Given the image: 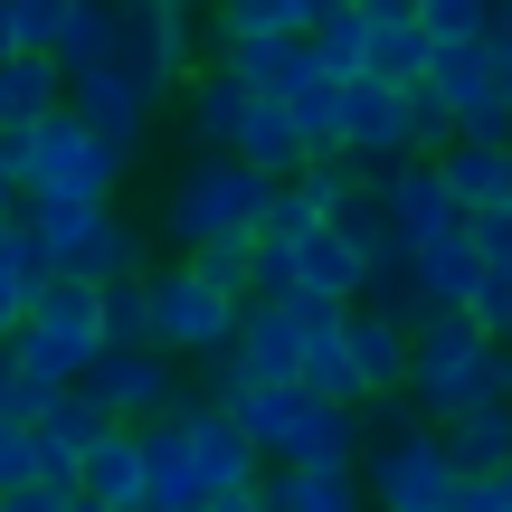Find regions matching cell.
<instances>
[{
  "label": "cell",
  "mask_w": 512,
  "mask_h": 512,
  "mask_svg": "<svg viewBox=\"0 0 512 512\" xmlns=\"http://www.w3.org/2000/svg\"><path fill=\"white\" fill-rule=\"evenodd\" d=\"M266 209H275V181H266V171H247L238 152H190V162L171 171L162 209H152V238H162L171 256L247 247V238H266Z\"/></svg>",
  "instance_id": "cell-1"
},
{
  "label": "cell",
  "mask_w": 512,
  "mask_h": 512,
  "mask_svg": "<svg viewBox=\"0 0 512 512\" xmlns=\"http://www.w3.org/2000/svg\"><path fill=\"white\" fill-rule=\"evenodd\" d=\"M408 399L427 408V427L465 418L484 399H512V342L484 332L475 313H427L408 332Z\"/></svg>",
  "instance_id": "cell-2"
},
{
  "label": "cell",
  "mask_w": 512,
  "mask_h": 512,
  "mask_svg": "<svg viewBox=\"0 0 512 512\" xmlns=\"http://www.w3.org/2000/svg\"><path fill=\"white\" fill-rule=\"evenodd\" d=\"M228 418L266 465H361V408L313 399L304 380H247Z\"/></svg>",
  "instance_id": "cell-3"
},
{
  "label": "cell",
  "mask_w": 512,
  "mask_h": 512,
  "mask_svg": "<svg viewBox=\"0 0 512 512\" xmlns=\"http://www.w3.org/2000/svg\"><path fill=\"white\" fill-rule=\"evenodd\" d=\"M19 143V200L29 209H105L114 190H124V152L105 143V133H86L67 105L48 114V124H29V133H10Z\"/></svg>",
  "instance_id": "cell-4"
},
{
  "label": "cell",
  "mask_w": 512,
  "mask_h": 512,
  "mask_svg": "<svg viewBox=\"0 0 512 512\" xmlns=\"http://www.w3.org/2000/svg\"><path fill=\"white\" fill-rule=\"evenodd\" d=\"M29 209V200H19ZM38 247H48L57 285H124V275H152V228L124 219V209H29Z\"/></svg>",
  "instance_id": "cell-5"
},
{
  "label": "cell",
  "mask_w": 512,
  "mask_h": 512,
  "mask_svg": "<svg viewBox=\"0 0 512 512\" xmlns=\"http://www.w3.org/2000/svg\"><path fill=\"white\" fill-rule=\"evenodd\" d=\"M143 294H152V351H171V361H209V351L238 342V313H247V304H238L228 285H209L190 256L152 266Z\"/></svg>",
  "instance_id": "cell-6"
},
{
  "label": "cell",
  "mask_w": 512,
  "mask_h": 512,
  "mask_svg": "<svg viewBox=\"0 0 512 512\" xmlns=\"http://www.w3.org/2000/svg\"><path fill=\"white\" fill-rule=\"evenodd\" d=\"M0 351H10L29 380H48V389L86 380V361L105 351V304H95V285H48L29 304V323H19Z\"/></svg>",
  "instance_id": "cell-7"
},
{
  "label": "cell",
  "mask_w": 512,
  "mask_h": 512,
  "mask_svg": "<svg viewBox=\"0 0 512 512\" xmlns=\"http://www.w3.org/2000/svg\"><path fill=\"white\" fill-rule=\"evenodd\" d=\"M427 105L446 114V133H475V143H512V105L494 86V48L484 38H465V48H437L427 57Z\"/></svg>",
  "instance_id": "cell-8"
},
{
  "label": "cell",
  "mask_w": 512,
  "mask_h": 512,
  "mask_svg": "<svg viewBox=\"0 0 512 512\" xmlns=\"http://www.w3.org/2000/svg\"><path fill=\"white\" fill-rule=\"evenodd\" d=\"M76 389H86L114 427H152V418H171V408L190 399V389H181V361L152 351V342H143V351H95Z\"/></svg>",
  "instance_id": "cell-9"
},
{
  "label": "cell",
  "mask_w": 512,
  "mask_h": 512,
  "mask_svg": "<svg viewBox=\"0 0 512 512\" xmlns=\"http://www.w3.org/2000/svg\"><path fill=\"white\" fill-rule=\"evenodd\" d=\"M456 456H446V437L427 427V437L408 446H380V456H361V494L370 512H456Z\"/></svg>",
  "instance_id": "cell-10"
},
{
  "label": "cell",
  "mask_w": 512,
  "mask_h": 512,
  "mask_svg": "<svg viewBox=\"0 0 512 512\" xmlns=\"http://www.w3.org/2000/svg\"><path fill=\"white\" fill-rule=\"evenodd\" d=\"M124 67L171 105V95L190 86V67H200V19L162 10V0H124Z\"/></svg>",
  "instance_id": "cell-11"
},
{
  "label": "cell",
  "mask_w": 512,
  "mask_h": 512,
  "mask_svg": "<svg viewBox=\"0 0 512 512\" xmlns=\"http://www.w3.org/2000/svg\"><path fill=\"white\" fill-rule=\"evenodd\" d=\"M67 114L86 133H105L124 162H143V143H152V114H162V95L143 86L133 67H95V76H67Z\"/></svg>",
  "instance_id": "cell-12"
},
{
  "label": "cell",
  "mask_w": 512,
  "mask_h": 512,
  "mask_svg": "<svg viewBox=\"0 0 512 512\" xmlns=\"http://www.w3.org/2000/svg\"><path fill=\"white\" fill-rule=\"evenodd\" d=\"M380 209H389V238H399V256L418 247V238H437V228H456L465 209H456V190H446V171L427 162H399V171H380Z\"/></svg>",
  "instance_id": "cell-13"
},
{
  "label": "cell",
  "mask_w": 512,
  "mask_h": 512,
  "mask_svg": "<svg viewBox=\"0 0 512 512\" xmlns=\"http://www.w3.org/2000/svg\"><path fill=\"white\" fill-rule=\"evenodd\" d=\"M171 105H181V143H190V152H238V124H247L256 95H247L228 67H190V86L171 95Z\"/></svg>",
  "instance_id": "cell-14"
},
{
  "label": "cell",
  "mask_w": 512,
  "mask_h": 512,
  "mask_svg": "<svg viewBox=\"0 0 512 512\" xmlns=\"http://www.w3.org/2000/svg\"><path fill=\"white\" fill-rule=\"evenodd\" d=\"M228 351H238L247 380H294V370H304V294H285V304H247Z\"/></svg>",
  "instance_id": "cell-15"
},
{
  "label": "cell",
  "mask_w": 512,
  "mask_h": 512,
  "mask_svg": "<svg viewBox=\"0 0 512 512\" xmlns=\"http://www.w3.org/2000/svg\"><path fill=\"white\" fill-rule=\"evenodd\" d=\"M29 427H38V465H48V484H76V465H86V446L105 437L114 418H105V408H95L86 389L67 380V389H48V408H38Z\"/></svg>",
  "instance_id": "cell-16"
},
{
  "label": "cell",
  "mask_w": 512,
  "mask_h": 512,
  "mask_svg": "<svg viewBox=\"0 0 512 512\" xmlns=\"http://www.w3.org/2000/svg\"><path fill=\"white\" fill-rule=\"evenodd\" d=\"M48 285H57V275H48V247H38L29 209H0V342L29 323V304H38Z\"/></svg>",
  "instance_id": "cell-17"
},
{
  "label": "cell",
  "mask_w": 512,
  "mask_h": 512,
  "mask_svg": "<svg viewBox=\"0 0 512 512\" xmlns=\"http://www.w3.org/2000/svg\"><path fill=\"white\" fill-rule=\"evenodd\" d=\"M76 494L95 512H133L143 503V427H105V437L86 446V465H76Z\"/></svg>",
  "instance_id": "cell-18"
},
{
  "label": "cell",
  "mask_w": 512,
  "mask_h": 512,
  "mask_svg": "<svg viewBox=\"0 0 512 512\" xmlns=\"http://www.w3.org/2000/svg\"><path fill=\"white\" fill-rule=\"evenodd\" d=\"M256 494H266V512H370L361 465H275Z\"/></svg>",
  "instance_id": "cell-19"
},
{
  "label": "cell",
  "mask_w": 512,
  "mask_h": 512,
  "mask_svg": "<svg viewBox=\"0 0 512 512\" xmlns=\"http://www.w3.org/2000/svg\"><path fill=\"white\" fill-rule=\"evenodd\" d=\"M342 342H351V370H361V399L408 389V323H389V313L351 304V313H342Z\"/></svg>",
  "instance_id": "cell-20"
},
{
  "label": "cell",
  "mask_w": 512,
  "mask_h": 512,
  "mask_svg": "<svg viewBox=\"0 0 512 512\" xmlns=\"http://www.w3.org/2000/svg\"><path fill=\"white\" fill-rule=\"evenodd\" d=\"M238 162H247V171H266V181L285 190L294 171L313 162V143H304V124H294L275 95H256V105H247V124H238Z\"/></svg>",
  "instance_id": "cell-21"
},
{
  "label": "cell",
  "mask_w": 512,
  "mask_h": 512,
  "mask_svg": "<svg viewBox=\"0 0 512 512\" xmlns=\"http://www.w3.org/2000/svg\"><path fill=\"white\" fill-rule=\"evenodd\" d=\"M446 190H456V209H512V143H475V133H456V143L437 152Z\"/></svg>",
  "instance_id": "cell-22"
},
{
  "label": "cell",
  "mask_w": 512,
  "mask_h": 512,
  "mask_svg": "<svg viewBox=\"0 0 512 512\" xmlns=\"http://www.w3.org/2000/svg\"><path fill=\"white\" fill-rule=\"evenodd\" d=\"M294 285H304L313 304H361L370 266H361V247H351L342 228H313V238H294Z\"/></svg>",
  "instance_id": "cell-23"
},
{
  "label": "cell",
  "mask_w": 512,
  "mask_h": 512,
  "mask_svg": "<svg viewBox=\"0 0 512 512\" xmlns=\"http://www.w3.org/2000/svg\"><path fill=\"white\" fill-rule=\"evenodd\" d=\"M57 67H67V76L124 67V0H67V29H57Z\"/></svg>",
  "instance_id": "cell-24"
},
{
  "label": "cell",
  "mask_w": 512,
  "mask_h": 512,
  "mask_svg": "<svg viewBox=\"0 0 512 512\" xmlns=\"http://www.w3.org/2000/svg\"><path fill=\"white\" fill-rule=\"evenodd\" d=\"M256 38H313V10L304 0H209V57L256 48Z\"/></svg>",
  "instance_id": "cell-25"
},
{
  "label": "cell",
  "mask_w": 512,
  "mask_h": 512,
  "mask_svg": "<svg viewBox=\"0 0 512 512\" xmlns=\"http://www.w3.org/2000/svg\"><path fill=\"white\" fill-rule=\"evenodd\" d=\"M67 105V67L57 57H0V133H29Z\"/></svg>",
  "instance_id": "cell-26"
},
{
  "label": "cell",
  "mask_w": 512,
  "mask_h": 512,
  "mask_svg": "<svg viewBox=\"0 0 512 512\" xmlns=\"http://www.w3.org/2000/svg\"><path fill=\"white\" fill-rule=\"evenodd\" d=\"M437 437H446V456H456V475H503L512 465V399L465 408V418H446Z\"/></svg>",
  "instance_id": "cell-27"
},
{
  "label": "cell",
  "mask_w": 512,
  "mask_h": 512,
  "mask_svg": "<svg viewBox=\"0 0 512 512\" xmlns=\"http://www.w3.org/2000/svg\"><path fill=\"white\" fill-rule=\"evenodd\" d=\"M304 57H313V38H256V48H219L209 67H228L247 95H285L304 76Z\"/></svg>",
  "instance_id": "cell-28"
},
{
  "label": "cell",
  "mask_w": 512,
  "mask_h": 512,
  "mask_svg": "<svg viewBox=\"0 0 512 512\" xmlns=\"http://www.w3.org/2000/svg\"><path fill=\"white\" fill-rule=\"evenodd\" d=\"M332 228L361 247V266H399V238H389V209H380V171H370V181L332 209Z\"/></svg>",
  "instance_id": "cell-29"
},
{
  "label": "cell",
  "mask_w": 512,
  "mask_h": 512,
  "mask_svg": "<svg viewBox=\"0 0 512 512\" xmlns=\"http://www.w3.org/2000/svg\"><path fill=\"white\" fill-rule=\"evenodd\" d=\"M427 29L418 19H399V29H370V76H380V86H427Z\"/></svg>",
  "instance_id": "cell-30"
},
{
  "label": "cell",
  "mask_w": 512,
  "mask_h": 512,
  "mask_svg": "<svg viewBox=\"0 0 512 512\" xmlns=\"http://www.w3.org/2000/svg\"><path fill=\"white\" fill-rule=\"evenodd\" d=\"M95 304H105V351H143L152 342V294H143V275L95 285Z\"/></svg>",
  "instance_id": "cell-31"
},
{
  "label": "cell",
  "mask_w": 512,
  "mask_h": 512,
  "mask_svg": "<svg viewBox=\"0 0 512 512\" xmlns=\"http://www.w3.org/2000/svg\"><path fill=\"white\" fill-rule=\"evenodd\" d=\"M427 437V408L408 399V389H380V399H361V456H380V446H408Z\"/></svg>",
  "instance_id": "cell-32"
},
{
  "label": "cell",
  "mask_w": 512,
  "mask_h": 512,
  "mask_svg": "<svg viewBox=\"0 0 512 512\" xmlns=\"http://www.w3.org/2000/svg\"><path fill=\"white\" fill-rule=\"evenodd\" d=\"M313 57H323V67L342 76V86H351V76H370V19L342 0V10H332L323 29H313Z\"/></svg>",
  "instance_id": "cell-33"
},
{
  "label": "cell",
  "mask_w": 512,
  "mask_h": 512,
  "mask_svg": "<svg viewBox=\"0 0 512 512\" xmlns=\"http://www.w3.org/2000/svg\"><path fill=\"white\" fill-rule=\"evenodd\" d=\"M427 48H465V38H494V0H418Z\"/></svg>",
  "instance_id": "cell-34"
},
{
  "label": "cell",
  "mask_w": 512,
  "mask_h": 512,
  "mask_svg": "<svg viewBox=\"0 0 512 512\" xmlns=\"http://www.w3.org/2000/svg\"><path fill=\"white\" fill-rule=\"evenodd\" d=\"M29 484H48V465H38V427L0 408V503H10V494H29Z\"/></svg>",
  "instance_id": "cell-35"
},
{
  "label": "cell",
  "mask_w": 512,
  "mask_h": 512,
  "mask_svg": "<svg viewBox=\"0 0 512 512\" xmlns=\"http://www.w3.org/2000/svg\"><path fill=\"white\" fill-rule=\"evenodd\" d=\"M285 294H304L294 285V247L285 238H247V304H285Z\"/></svg>",
  "instance_id": "cell-36"
},
{
  "label": "cell",
  "mask_w": 512,
  "mask_h": 512,
  "mask_svg": "<svg viewBox=\"0 0 512 512\" xmlns=\"http://www.w3.org/2000/svg\"><path fill=\"white\" fill-rule=\"evenodd\" d=\"M19 57H57V29H67V0H10Z\"/></svg>",
  "instance_id": "cell-37"
},
{
  "label": "cell",
  "mask_w": 512,
  "mask_h": 512,
  "mask_svg": "<svg viewBox=\"0 0 512 512\" xmlns=\"http://www.w3.org/2000/svg\"><path fill=\"white\" fill-rule=\"evenodd\" d=\"M465 238H475L484 275H503V285H512V209H465Z\"/></svg>",
  "instance_id": "cell-38"
},
{
  "label": "cell",
  "mask_w": 512,
  "mask_h": 512,
  "mask_svg": "<svg viewBox=\"0 0 512 512\" xmlns=\"http://www.w3.org/2000/svg\"><path fill=\"white\" fill-rule=\"evenodd\" d=\"M190 266H200L209 285H228V294H238V304H247V247H200V256H190Z\"/></svg>",
  "instance_id": "cell-39"
},
{
  "label": "cell",
  "mask_w": 512,
  "mask_h": 512,
  "mask_svg": "<svg viewBox=\"0 0 512 512\" xmlns=\"http://www.w3.org/2000/svg\"><path fill=\"white\" fill-rule=\"evenodd\" d=\"M0 512H95V503L76 494V484H29V494H10Z\"/></svg>",
  "instance_id": "cell-40"
},
{
  "label": "cell",
  "mask_w": 512,
  "mask_h": 512,
  "mask_svg": "<svg viewBox=\"0 0 512 512\" xmlns=\"http://www.w3.org/2000/svg\"><path fill=\"white\" fill-rule=\"evenodd\" d=\"M484 48H494V86H503V105H512V19H494V38H484Z\"/></svg>",
  "instance_id": "cell-41"
},
{
  "label": "cell",
  "mask_w": 512,
  "mask_h": 512,
  "mask_svg": "<svg viewBox=\"0 0 512 512\" xmlns=\"http://www.w3.org/2000/svg\"><path fill=\"white\" fill-rule=\"evenodd\" d=\"M256 484H266V475H256ZM256 484H238V494H209L200 512H266V494H256Z\"/></svg>",
  "instance_id": "cell-42"
},
{
  "label": "cell",
  "mask_w": 512,
  "mask_h": 512,
  "mask_svg": "<svg viewBox=\"0 0 512 512\" xmlns=\"http://www.w3.org/2000/svg\"><path fill=\"white\" fill-rule=\"evenodd\" d=\"M0 209H19V143L0 133Z\"/></svg>",
  "instance_id": "cell-43"
},
{
  "label": "cell",
  "mask_w": 512,
  "mask_h": 512,
  "mask_svg": "<svg viewBox=\"0 0 512 512\" xmlns=\"http://www.w3.org/2000/svg\"><path fill=\"white\" fill-rule=\"evenodd\" d=\"M0 57H19V29H10V0H0Z\"/></svg>",
  "instance_id": "cell-44"
},
{
  "label": "cell",
  "mask_w": 512,
  "mask_h": 512,
  "mask_svg": "<svg viewBox=\"0 0 512 512\" xmlns=\"http://www.w3.org/2000/svg\"><path fill=\"white\" fill-rule=\"evenodd\" d=\"M304 10H313V29H323V19H332V10H342V0H304Z\"/></svg>",
  "instance_id": "cell-45"
},
{
  "label": "cell",
  "mask_w": 512,
  "mask_h": 512,
  "mask_svg": "<svg viewBox=\"0 0 512 512\" xmlns=\"http://www.w3.org/2000/svg\"><path fill=\"white\" fill-rule=\"evenodd\" d=\"M162 10H200V0H162Z\"/></svg>",
  "instance_id": "cell-46"
},
{
  "label": "cell",
  "mask_w": 512,
  "mask_h": 512,
  "mask_svg": "<svg viewBox=\"0 0 512 512\" xmlns=\"http://www.w3.org/2000/svg\"><path fill=\"white\" fill-rule=\"evenodd\" d=\"M494 19H512V0H494Z\"/></svg>",
  "instance_id": "cell-47"
},
{
  "label": "cell",
  "mask_w": 512,
  "mask_h": 512,
  "mask_svg": "<svg viewBox=\"0 0 512 512\" xmlns=\"http://www.w3.org/2000/svg\"><path fill=\"white\" fill-rule=\"evenodd\" d=\"M503 342H512V313H503Z\"/></svg>",
  "instance_id": "cell-48"
},
{
  "label": "cell",
  "mask_w": 512,
  "mask_h": 512,
  "mask_svg": "<svg viewBox=\"0 0 512 512\" xmlns=\"http://www.w3.org/2000/svg\"><path fill=\"white\" fill-rule=\"evenodd\" d=\"M133 512H152V503H133Z\"/></svg>",
  "instance_id": "cell-49"
}]
</instances>
